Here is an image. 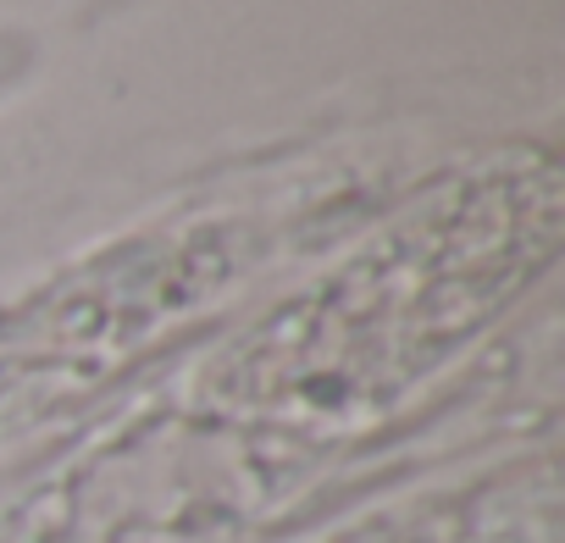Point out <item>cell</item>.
<instances>
[{
  "mask_svg": "<svg viewBox=\"0 0 565 543\" xmlns=\"http://www.w3.org/2000/svg\"><path fill=\"white\" fill-rule=\"evenodd\" d=\"M559 222L548 167H499L422 200L333 284L277 317L238 361V383L260 400L277 388L317 394L411 372L427 350L482 322L548 255Z\"/></svg>",
  "mask_w": 565,
  "mask_h": 543,
  "instance_id": "1",
  "label": "cell"
}]
</instances>
